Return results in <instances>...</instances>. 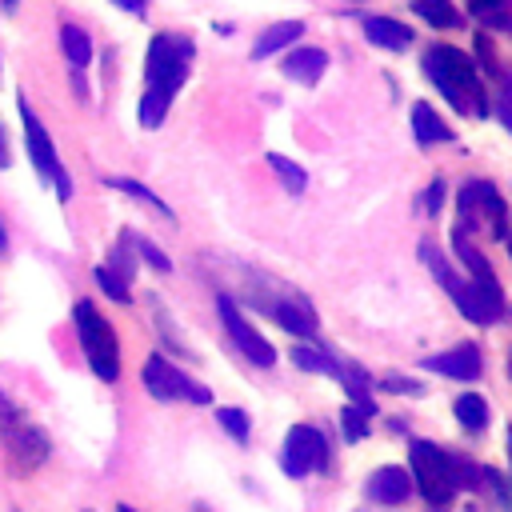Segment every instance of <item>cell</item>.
I'll return each instance as SVG.
<instances>
[{"label":"cell","mask_w":512,"mask_h":512,"mask_svg":"<svg viewBox=\"0 0 512 512\" xmlns=\"http://www.w3.org/2000/svg\"><path fill=\"white\" fill-rule=\"evenodd\" d=\"M280 72L288 76V80H296V84H304V88H312L324 72H328V52L324 48H292L284 60H280Z\"/></svg>","instance_id":"14"},{"label":"cell","mask_w":512,"mask_h":512,"mask_svg":"<svg viewBox=\"0 0 512 512\" xmlns=\"http://www.w3.org/2000/svg\"><path fill=\"white\" fill-rule=\"evenodd\" d=\"M272 316L280 320V328H288L292 336H316V316L304 300H276Z\"/></svg>","instance_id":"19"},{"label":"cell","mask_w":512,"mask_h":512,"mask_svg":"<svg viewBox=\"0 0 512 512\" xmlns=\"http://www.w3.org/2000/svg\"><path fill=\"white\" fill-rule=\"evenodd\" d=\"M216 424H220L236 444H248V436H252V420H248L244 408H220V412H216Z\"/></svg>","instance_id":"27"},{"label":"cell","mask_w":512,"mask_h":512,"mask_svg":"<svg viewBox=\"0 0 512 512\" xmlns=\"http://www.w3.org/2000/svg\"><path fill=\"white\" fill-rule=\"evenodd\" d=\"M508 376H512V356H508Z\"/></svg>","instance_id":"42"},{"label":"cell","mask_w":512,"mask_h":512,"mask_svg":"<svg viewBox=\"0 0 512 512\" xmlns=\"http://www.w3.org/2000/svg\"><path fill=\"white\" fill-rule=\"evenodd\" d=\"M408 492H412V476H408V468H400V464H384V468H376L368 480H364V496L372 500V504H404L408 500Z\"/></svg>","instance_id":"12"},{"label":"cell","mask_w":512,"mask_h":512,"mask_svg":"<svg viewBox=\"0 0 512 512\" xmlns=\"http://www.w3.org/2000/svg\"><path fill=\"white\" fill-rule=\"evenodd\" d=\"M20 120H24V144H28V156H32V164H36V172L44 176V180H52V172L60 168V160H56V148H52V140H48V128L36 120V112L20 100Z\"/></svg>","instance_id":"13"},{"label":"cell","mask_w":512,"mask_h":512,"mask_svg":"<svg viewBox=\"0 0 512 512\" xmlns=\"http://www.w3.org/2000/svg\"><path fill=\"white\" fill-rule=\"evenodd\" d=\"M8 252V228H4V216H0V256Z\"/></svg>","instance_id":"39"},{"label":"cell","mask_w":512,"mask_h":512,"mask_svg":"<svg viewBox=\"0 0 512 512\" xmlns=\"http://www.w3.org/2000/svg\"><path fill=\"white\" fill-rule=\"evenodd\" d=\"M408 476H412V488H420V496L432 508H448L456 492L480 484V468L472 460H464V456H456L440 444H428V440H412Z\"/></svg>","instance_id":"2"},{"label":"cell","mask_w":512,"mask_h":512,"mask_svg":"<svg viewBox=\"0 0 512 512\" xmlns=\"http://www.w3.org/2000/svg\"><path fill=\"white\" fill-rule=\"evenodd\" d=\"M412 12L420 20H428L432 28H456L464 16L452 8V0H412Z\"/></svg>","instance_id":"23"},{"label":"cell","mask_w":512,"mask_h":512,"mask_svg":"<svg viewBox=\"0 0 512 512\" xmlns=\"http://www.w3.org/2000/svg\"><path fill=\"white\" fill-rule=\"evenodd\" d=\"M280 468H284L292 480H304L308 472H324V468H328V440L320 436V428H312V424H292L288 436H284Z\"/></svg>","instance_id":"7"},{"label":"cell","mask_w":512,"mask_h":512,"mask_svg":"<svg viewBox=\"0 0 512 512\" xmlns=\"http://www.w3.org/2000/svg\"><path fill=\"white\" fill-rule=\"evenodd\" d=\"M0 432H4V444H8V456L16 460V468L20 472H36L44 460H48V452H52V444H48V436L36 428V424H28L4 396H0Z\"/></svg>","instance_id":"5"},{"label":"cell","mask_w":512,"mask_h":512,"mask_svg":"<svg viewBox=\"0 0 512 512\" xmlns=\"http://www.w3.org/2000/svg\"><path fill=\"white\" fill-rule=\"evenodd\" d=\"M92 276H96V284L104 288V296H112L116 304H128V300H132V292H128V280H120V276H116L108 264H100Z\"/></svg>","instance_id":"29"},{"label":"cell","mask_w":512,"mask_h":512,"mask_svg":"<svg viewBox=\"0 0 512 512\" xmlns=\"http://www.w3.org/2000/svg\"><path fill=\"white\" fill-rule=\"evenodd\" d=\"M216 308H220V320H224L228 336L236 340V348H240V352H244V356H248L256 368H272V364H276L272 344H268V340H264V336H260V332H256V328H252V324L240 316V308H236L228 296H220V300H216Z\"/></svg>","instance_id":"10"},{"label":"cell","mask_w":512,"mask_h":512,"mask_svg":"<svg viewBox=\"0 0 512 512\" xmlns=\"http://www.w3.org/2000/svg\"><path fill=\"white\" fill-rule=\"evenodd\" d=\"M364 36H368V44L388 48V52H404L412 44V28L392 16H364Z\"/></svg>","instance_id":"15"},{"label":"cell","mask_w":512,"mask_h":512,"mask_svg":"<svg viewBox=\"0 0 512 512\" xmlns=\"http://www.w3.org/2000/svg\"><path fill=\"white\" fill-rule=\"evenodd\" d=\"M112 4H120L124 12H136V16H144V0H112Z\"/></svg>","instance_id":"37"},{"label":"cell","mask_w":512,"mask_h":512,"mask_svg":"<svg viewBox=\"0 0 512 512\" xmlns=\"http://www.w3.org/2000/svg\"><path fill=\"white\" fill-rule=\"evenodd\" d=\"M380 388H388V392H404V396H420V392H424V388H420L416 380H408V376H384Z\"/></svg>","instance_id":"35"},{"label":"cell","mask_w":512,"mask_h":512,"mask_svg":"<svg viewBox=\"0 0 512 512\" xmlns=\"http://www.w3.org/2000/svg\"><path fill=\"white\" fill-rule=\"evenodd\" d=\"M440 204H444V180H432V184L424 188V208L436 216V212H440Z\"/></svg>","instance_id":"36"},{"label":"cell","mask_w":512,"mask_h":512,"mask_svg":"<svg viewBox=\"0 0 512 512\" xmlns=\"http://www.w3.org/2000/svg\"><path fill=\"white\" fill-rule=\"evenodd\" d=\"M72 320H76V332H80V344H84V356H88L92 372L112 384L120 376V344H116L112 324L104 320V312L92 300H76Z\"/></svg>","instance_id":"4"},{"label":"cell","mask_w":512,"mask_h":512,"mask_svg":"<svg viewBox=\"0 0 512 512\" xmlns=\"http://www.w3.org/2000/svg\"><path fill=\"white\" fill-rule=\"evenodd\" d=\"M420 256H424L428 272H432L440 284H448V280H452V268H448V260H444V252H440L436 244H420Z\"/></svg>","instance_id":"31"},{"label":"cell","mask_w":512,"mask_h":512,"mask_svg":"<svg viewBox=\"0 0 512 512\" xmlns=\"http://www.w3.org/2000/svg\"><path fill=\"white\" fill-rule=\"evenodd\" d=\"M104 184H108V188H120V192H128L132 200H144V204H152L160 216H172V208H168V204H164V200H160L152 188H144L140 180H128V176H104Z\"/></svg>","instance_id":"24"},{"label":"cell","mask_w":512,"mask_h":512,"mask_svg":"<svg viewBox=\"0 0 512 512\" xmlns=\"http://www.w3.org/2000/svg\"><path fill=\"white\" fill-rule=\"evenodd\" d=\"M480 216L488 220V228H492L496 236H508V212H504V200L496 196L492 184L472 180V184L460 188V224H464V228H476Z\"/></svg>","instance_id":"9"},{"label":"cell","mask_w":512,"mask_h":512,"mask_svg":"<svg viewBox=\"0 0 512 512\" xmlns=\"http://www.w3.org/2000/svg\"><path fill=\"white\" fill-rule=\"evenodd\" d=\"M412 132H416V140L420 144H444V140H452V128L444 124V116L432 108V104H412Z\"/></svg>","instance_id":"17"},{"label":"cell","mask_w":512,"mask_h":512,"mask_svg":"<svg viewBox=\"0 0 512 512\" xmlns=\"http://www.w3.org/2000/svg\"><path fill=\"white\" fill-rule=\"evenodd\" d=\"M148 396L156 400H188V404H212V392L204 384H196L188 372H180L176 364H168L160 352H152L144 360V372H140Z\"/></svg>","instance_id":"6"},{"label":"cell","mask_w":512,"mask_h":512,"mask_svg":"<svg viewBox=\"0 0 512 512\" xmlns=\"http://www.w3.org/2000/svg\"><path fill=\"white\" fill-rule=\"evenodd\" d=\"M332 376L344 384V392L352 396L356 408H364L368 416H376V404H372V380H368V372H364L360 364H340V360H336V372H332Z\"/></svg>","instance_id":"16"},{"label":"cell","mask_w":512,"mask_h":512,"mask_svg":"<svg viewBox=\"0 0 512 512\" xmlns=\"http://www.w3.org/2000/svg\"><path fill=\"white\" fill-rule=\"evenodd\" d=\"M496 120L512 132V76H500V92H496Z\"/></svg>","instance_id":"33"},{"label":"cell","mask_w":512,"mask_h":512,"mask_svg":"<svg viewBox=\"0 0 512 512\" xmlns=\"http://www.w3.org/2000/svg\"><path fill=\"white\" fill-rule=\"evenodd\" d=\"M424 76L436 84V92L456 108V112H472V116H488V100L476 76V64L468 52L452 48V44H432L424 52Z\"/></svg>","instance_id":"3"},{"label":"cell","mask_w":512,"mask_h":512,"mask_svg":"<svg viewBox=\"0 0 512 512\" xmlns=\"http://www.w3.org/2000/svg\"><path fill=\"white\" fill-rule=\"evenodd\" d=\"M264 160H268V168L280 176L284 192H292V196H304V188H308V176H304V168H300L296 160H288L284 152H268Z\"/></svg>","instance_id":"21"},{"label":"cell","mask_w":512,"mask_h":512,"mask_svg":"<svg viewBox=\"0 0 512 512\" xmlns=\"http://www.w3.org/2000/svg\"><path fill=\"white\" fill-rule=\"evenodd\" d=\"M452 412H456V420H460L464 432H484V424H488V404L476 392H460L456 404H452Z\"/></svg>","instance_id":"20"},{"label":"cell","mask_w":512,"mask_h":512,"mask_svg":"<svg viewBox=\"0 0 512 512\" xmlns=\"http://www.w3.org/2000/svg\"><path fill=\"white\" fill-rule=\"evenodd\" d=\"M508 460H512V428H508Z\"/></svg>","instance_id":"40"},{"label":"cell","mask_w":512,"mask_h":512,"mask_svg":"<svg viewBox=\"0 0 512 512\" xmlns=\"http://www.w3.org/2000/svg\"><path fill=\"white\" fill-rule=\"evenodd\" d=\"M480 480H488V488L496 492V500H500L504 508H512V488H508V480H504L496 468H480Z\"/></svg>","instance_id":"34"},{"label":"cell","mask_w":512,"mask_h":512,"mask_svg":"<svg viewBox=\"0 0 512 512\" xmlns=\"http://www.w3.org/2000/svg\"><path fill=\"white\" fill-rule=\"evenodd\" d=\"M428 372H440V376H452V380H476L484 372V360H480V348L476 344H456L448 352H436V356H424L420 360Z\"/></svg>","instance_id":"11"},{"label":"cell","mask_w":512,"mask_h":512,"mask_svg":"<svg viewBox=\"0 0 512 512\" xmlns=\"http://www.w3.org/2000/svg\"><path fill=\"white\" fill-rule=\"evenodd\" d=\"M292 364H296V368H304V372H324V376H332V372H336V360H332L328 352L312 348V344L292 348Z\"/></svg>","instance_id":"26"},{"label":"cell","mask_w":512,"mask_h":512,"mask_svg":"<svg viewBox=\"0 0 512 512\" xmlns=\"http://www.w3.org/2000/svg\"><path fill=\"white\" fill-rule=\"evenodd\" d=\"M508 252H512V248H508Z\"/></svg>","instance_id":"44"},{"label":"cell","mask_w":512,"mask_h":512,"mask_svg":"<svg viewBox=\"0 0 512 512\" xmlns=\"http://www.w3.org/2000/svg\"><path fill=\"white\" fill-rule=\"evenodd\" d=\"M188 60H192V44L180 36H152L148 56H144V96H140V124L144 128H160L176 88L188 76Z\"/></svg>","instance_id":"1"},{"label":"cell","mask_w":512,"mask_h":512,"mask_svg":"<svg viewBox=\"0 0 512 512\" xmlns=\"http://www.w3.org/2000/svg\"><path fill=\"white\" fill-rule=\"evenodd\" d=\"M504 4H508V0H468V12L480 16V20H488V24H504V28L512 32V20L504 16Z\"/></svg>","instance_id":"30"},{"label":"cell","mask_w":512,"mask_h":512,"mask_svg":"<svg viewBox=\"0 0 512 512\" xmlns=\"http://www.w3.org/2000/svg\"><path fill=\"white\" fill-rule=\"evenodd\" d=\"M116 512H136V508H128V504H120V508H116Z\"/></svg>","instance_id":"41"},{"label":"cell","mask_w":512,"mask_h":512,"mask_svg":"<svg viewBox=\"0 0 512 512\" xmlns=\"http://www.w3.org/2000/svg\"><path fill=\"white\" fill-rule=\"evenodd\" d=\"M8 164V140H4V128H0V168Z\"/></svg>","instance_id":"38"},{"label":"cell","mask_w":512,"mask_h":512,"mask_svg":"<svg viewBox=\"0 0 512 512\" xmlns=\"http://www.w3.org/2000/svg\"><path fill=\"white\" fill-rule=\"evenodd\" d=\"M444 288H448L452 304L464 312V320H472V324H492L500 316V308H504L496 276H476V280H456L452 276Z\"/></svg>","instance_id":"8"},{"label":"cell","mask_w":512,"mask_h":512,"mask_svg":"<svg viewBox=\"0 0 512 512\" xmlns=\"http://www.w3.org/2000/svg\"><path fill=\"white\" fill-rule=\"evenodd\" d=\"M60 48H64V56H68L72 68H84V64L92 60V40H88V32L76 28V24H64V28H60Z\"/></svg>","instance_id":"22"},{"label":"cell","mask_w":512,"mask_h":512,"mask_svg":"<svg viewBox=\"0 0 512 512\" xmlns=\"http://www.w3.org/2000/svg\"><path fill=\"white\" fill-rule=\"evenodd\" d=\"M452 248H456V256H460V264L472 272V280H476V276H492V264H488V260L468 244V236H464L460 228L452 232Z\"/></svg>","instance_id":"25"},{"label":"cell","mask_w":512,"mask_h":512,"mask_svg":"<svg viewBox=\"0 0 512 512\" xmlns=\"http://www.w3.org/2000/svg\"><path fill=\"white\" fill-rule=\"evenodd\" d=\"M200 512H204V508H200Z\"/></svg>","instance_id":"43"},{"label":"cell","mask_w":512,"mask_h":512,"mask_svg":"<svg viewBox=\"0 0 512 512\" xmlns=\"http://www.w3.org/2000/svg\"><path fill=\"white\" fill-rule=\"evenodd\" d=\"M136 252H140V256H144V264H152L160 276H168V272H172V260H168V256H164L148 236H140V240H136Z\"/></svg>","instance_id":"32"},{"label":"cell","mask_w":512,"mask_h":512,"mask_svg":"<svg viewBox=\"0 0 512 512\" xmlns=\"http://www.w3.org/2000/svg\"><path fill=\"white\" fill-rule=\"evenodd\" d=\"M336 420H340V428H344V440H348V444H356V440H364V436H368V420H372V416H368L364 408H356V404H344Z\"/></svg>","instance_id":"28"},{"label":"cell","mask_w":512,"mask_h":512,"mask_svg":"<svg viewBox=\"0 0 512 512\" xmlns=\"http://www.w3.org/2000/svg\"><path fill=\"white\" fill-rule=\"evenodd\" d=\"M300 32H304V24H300V20H280V24L264 28V32L256 36V44H252V60H268L272 52L288 48V44H292Z\"/></svg>","instance_id":"18"}]
</instances>
